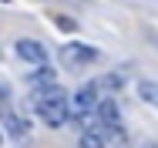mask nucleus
I'll return each instance as SVG.
<instances>
[{"mask_svg":"<svg viewBox=\"0 0 158 148\" xmlns=\"http://www.w3.org/2000/svg\"><path fill=\"white\" fill-rule=\"evenodd\" d=\"M81 148H108V142H104V128L81 131Z\"/></svg>","mask_w":158,"mask_h":148,"instance_id":"423d86ee","label":"nucleus"},{"mask_svg":"<svg viewBox=\"0 0 158 148\" xmlns=\"http://www.w3.org/2000/svg\"><path fill=\"white\" fill-rule=\"evenodd\" d=\"M17 57L20 61H31V64H47V47L40 40H17Z\"/></svg>","mask_w":158,"mask_h":148,"instance_id":"7ed1b4c3","label":"nucleus"},{"mask_svg":"<svg viewBox=\"0 0 158 148\" xmlns=\"http://www.w3.org/2000/svg\"><path fill=\"white\" fill-rule=\"evenodd\" d=\"M3 128L10 131V138H27L31 135V121L20 111H3Z\"/></svg>","mask_w":158,"mask_h":148,"instance_id":"20e7f679","label":"nucleus"},{"mask_svg":"<svg viewBox=\"0 0 158 148\" xmlns=\"http://www.w3.org/2000/svg\"><path fill=\"white\" fill-rule=\"evenodd\" d=\"M98 121H101V128H111V125H118V104H114L111 98H104V101L98 104Z\"/></svg>","mask_w":158,"mask_h":148,"instance_id":"39448f33","label":"nucleus"},{"mask_svg":"<svg viewBox=\"0 0 158 148\" xmlns=\"http://www.w3.org/2000/svg\"><path fill=\"white\" fill-rule=\"evenodd\" d=\"M61 61H64V67H71V71L88 67V64L98 61V47H88V44H67V47L61 51Z\"/></svg>","mask_w":158,"mask_h":148,"instance_id":"f03ea898","label":"nucleus"},{"mask_svg":"<svg viewBox=\"0 0 158 148\" xmlns=\"http://www.w3.org/2000/svg\"><path fill=\"white\" fill-rule=\"evenodd\" d=\"M138 98L145 104L158 108V81H138Z\"/></svg>","mask_w":158,"mask_h":148,"instance_id":"0eeeda50","label":"nucleus"},{"mask_svg":"<svg viewBox=\"0 0 158 148\" xmlns=\"http://www.w3.org/2000/svg\"><path fill=\"white\" fill-rule=\"evenodd\" d=\"M104 142L108 145H128V131L121 125H111V128H104Z\"/></svg>","mask_w":158,"mask_h":148,"instance_id":"1a4fd4ad","label":"nucleus"},{"mask_svg":"<svg viewBox=\"0 0 158 148\" xmlns=\"http://www.w3.org/2000/svg\"><path fill=\"white\" fill-rule=\"evenodd\" d=\"M31 101H34V108H37V115L44 118V125H51V128H61L64 121L71 118V98L57 84L54 88H44V91H34Z\"/></svg>","mask_w":158,"mask_h":148,"instance_id":"f257e3e1","label":"nucleus"},{"mask_svg":"<svg viewBox=\"0 0 158 148\" xmlns=\"http://www.w3.org/2000/svg\"><path fill=\"white\" fill-rule=\"evenodd\" d=\"M27 81H31V88H34V91H40V88H54V71H51V67H44V71L31 74Z\"/></svg>","mask_w":158,"mask_h":148,"instance_id":"6e6552de","label":"nucleus"}]
</instances>
